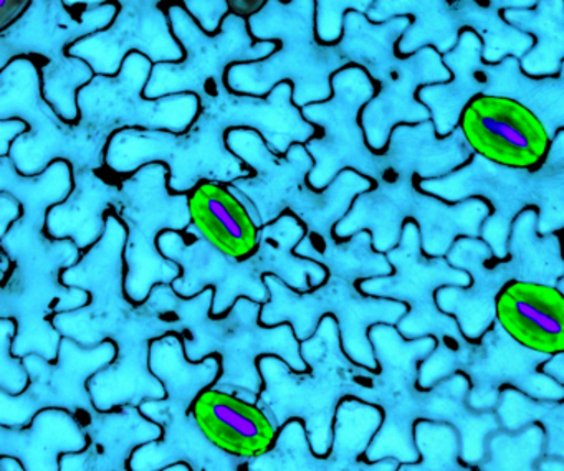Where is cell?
I'll list each match as a JSON object with an SVG mask.
<instances>
[{
	"label": "cell",
	"mask_w": 564,
	"mask_h": 471,
	"mask_svg": "<svg viewBox=\"0 0 564 471\" xmlns=\"http://www.w3.org/2000/svg\"><path fill=\"white\" fill-rule=\"evenodd\" d=\"M213 424L217 435H223L224 440L227 438V447L236 448V453L240 450L250 448L247 441L259 440L260 430L259 421L252 417L256 408L250 405L239 404V407L232 404H214Z\"/></svg>",
	"instance_id": "6da1fadb"
},
{
	"label": "cell",
	"mask_w": 564,
	"mask_h": 471,
	"mask_svg": "<svg viewBox=\"0 0 564 471\" xmlns=\"http://www.w3.org/2000/svg\"><path fill=\"white\" fill-rule=\"evenodd\" d=\"M419 441L432 460H445L454 450V435L447 428L424 427L419 434Z\"/></svg>",
	"instance_id": "7a4b0ae2"
},
{
	"label": "cell",
	"mask_w": 564,
	"mask_h": 471,
	"mask_svg": "<svg viewBox=\"0 0 564 471\" xmlns=\"http://www.w3.org/2000/svg\"><path fill=\"white\" fill-rule=\"evenodd\" d=\"M207 209H209L210 217H213L214 223H216L217 229H219V233L226 236L227 240L242 239V227L234 219L227 206H224L220 200L210 199L207 200Z\"/></svg>",
	"instance_id": "3957f363"
},
{
	"label": "cell",
	"mask_w": 564,
	"mask_h": 471,
	"mask_svg": "<svg viewBox=\"0 0 564 471\" xmlns=\"http://www.w3.org/2000/svg\"><path fill=\"white\" fill-rule=\"evenodd\" d=\"M501 415L510 427H517L521 421L527 420L530 415V407L527 402L517 394H508L507 402L501 407Z\"/></svg>",
	"instance_id": "277c9868"
},
{
	"label": "cell",
	"mask_w": 564,
	"mask_h": 471,
	"mask_svg": "<svg viewBox=\"0 0 564 471\" xmlns=\"http://www.w3.org/2000/svg\"><path fill=\"white\" fill-rule=\"evenodd\" d=\"M379 450L392 451V453L399 454L404 460H414L415 454L412 453L411 448L405 445L404 437L394 428H389L386 434L382 435V440L379 441Z\"/></svg>",
	"instance_id": "5b68a950"
},
{
	"label": "cell",
	"mask_w": 564,
	"mask_h": 471,
	"mask_svg": "<svg viewBox=\"0 0 564 471\" xmlns=\"http://www.w3.org/2000/svg\"><path fill=\"white\" fill-rule=\"evenodd\" d=\"M481 434L484 427L481 421H468L467 434H465L464 457L467 461H475L481 454Z\"/></svg>",
	"instance_id": "8992f818"
},
{
	"label": "cell",
	"mask_w": 564,
	"mask_h": 471,
	"mask_svg": "<svg viewBox=\"0 0 564 471\" xmlns=\"http://www.w3.org/2000/svg\"><path fill=\"white\" fill-rule=\"evenodd\" d=\"M531 392L541 395V397L551 398H560L564 395V388H561L560 385L554 384L553 381L546 377L533 379V382H531Z\"/></svg>",
	"instance_id": "52a82bcc"
},
{
	"label": "cell",
	"mask_w": 564,
	"mask_h": 471,
	"mask_svg": "<svg viewBox=\"0 0 564 471\" xmlns=\"http://www.w3.org/2000/svg\"><path fill=\"white\" fill-rule=\"evenodd\" d=\"M447 365V359L442 358V355L432 359V361H429L427 364L424 365V369H422V382L429 384V382L434 381L438 375L444 374Z\"/></svg>",
	"instance_id": "ba28073f"
},
{
	"label": "cell",
	"mask_w": 564,
	"mask_h": 471,
	"mask_svg": "<svg viewBox=\"0 0 564 471\" xmlns=\"http://www.w3.org/2000/svg\"><path fill=\"white\" fill-rule=\"evenodd\" d=\"M521 311L524 313V315L530 316V318H533L534 321L538 322V325L541 326V328L547 329V331H556L557 326L554 325L553 321H551L550 318H546V316L540 315V313L534 311V309L528 308V306H520Z\"/></svg>",
	"instance_id": "9c48e42d"
},
{
	"label": "cell",
	"mask_w": 564,
	"mask_h": 471,
	"mask_svg": "<svg viewBox=\"0 0 564 471\" xmlns=\"http://www.w3.org/2000/svg\"><path fill=\"white\" fill-rule=\"evenodd\" d=\"M471 405L477 408L490 407L497 402V395L494 392H475L471 395Z\"/></svg>",
	"instance_id": "30bf717a"
},
{
	"label": "cell",
	"mask_w": 564,
	"mask_h": 471,
	"mask_svg": "<svg viewBox=\"0 0 564 471\" xmlns=\"http://www.w3.org/2000/svg\"><path fill=\"white\" fill-rule=\"evenodd\" d=\"M455 408H457V405L447 401V398H437V401L432 402V410L437 412V414H452Z\"/></svg>",
	"instance_id": "8fae6325"
},
{
	"label": "cell",
	"mask_w": 564,
	"mask_h": 471,
	"mask_svg": "<svg viewBox=\"0 0 564 471\" xmlns=\"http://www.w3.org/2000/svg\"><path fill=\"white\" fill-rule=\"evenodd\" d=\"M465 388H467V382H465V379L457 377L452 381V394H464Z\"/></svg>",
	"instance_id": "7c38bea8"
}]
</instances>
